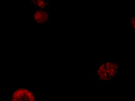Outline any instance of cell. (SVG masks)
<instances>
[{
	"label": "cell",
	"mask_w": 135,
	"mask_h": 101,
	"mask_svg": "<svg viewBox=\"0 0 135 101\" xmlns=\"http://www.w3.org/2000/svg\"><path fill=\"white\" fill-rule=\"evenodd\" d=\"M11 95V101H36L33 90L27 87L15 89Z\"/></svg>",
	"instance_id": "obj_2"
},
{
	"label": "cell",
	"mask_w": 135,
	"mask_h": 101,
	"mask_svg": "<svg viewBox=\"0 0 135 101\" xmlns=\"http://www.w3.org/2000/svg\"><path fill=\"white\" fill-rule=\"evenodd\" d=\"M106 72L108 75L110 80L114 79L118 74L119 66L117 64L113 62H107L105 63Z\"/></svg>",
	"instance_id": "obj_3"
},
{
	"label": "cell",
	"mask_w": 135,
	"mask_h": 101,
	"mask_svg": "<svg viewBox=\"0 0 135 101\" xmlns=\"http://www.w3.org/2000/svg\"><path fill=\"white\" fill-rule=\"evenodd\" d=\"M134 101H135V96L134 97Z\"/></svg>",
	"instance_id": "obj_6"
},
{
	"label": "cell",
	"mask_w": 135,
	"mask_h": 101,
	"mask_svg": "<svg viewBox=\"0 0 135 101\" xmlns=\"http://www.w3.org/2000/svg\"><path fill=\"white\" fill-rule=\"evenodd\" d=\"M31 19L33 25H49L50 10L41 9L31 6Z\"/></svg>",
	"instance_id": "obj_1"
},
{
	"label": "cell",
	"mask_w": 135,
	"mask_h": 101,
	"mask_svg": "<svg viewBox=\"0 0 135 101\" xmlns=\"http://www.w3.org/2000/svg\"><path fill=\"white\" fill-rule=\"evenodd\" d=\"M31 6L42 10H50L49 0H32Z\"/></svg>",
	"instance_id": "obj_4"
},
{
	"label": "cell",
	"mask_w": 135,
	"mask_h": 101,
	"mask_svg": "<svg viewBox=\"0 0 135 101\" xmlns=\"http://www.w3.org/2000/svg\"><path fill=\"white\" fill-rule=\"evenodd\" d=\"M131 28L132 30L135 31V16H133L131 19Z\"/></svg>",
	"instance_id": "obj_5"
}]
</instances>
